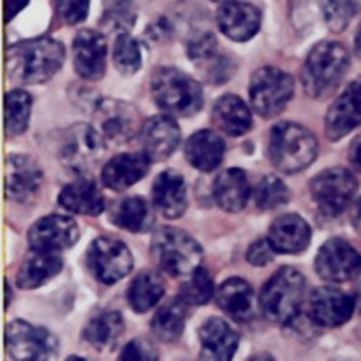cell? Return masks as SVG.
Returning <instances> with one entry per match:
<instances>
[{
  "label": "cell",
  "mask_w": 361,
  "mask_h": 361,
  "mask_svg": "<svg viewBox=\"0 0 361 361\" xmlns=\"http://www.w3.org/2000/svg\"><path fill=\"white\" fill-rule=\"evenodd\" d=\"M66 51L59 41L49 37L25 41L7 51V73L11 80L23 85H39L51 80L62 67Z\"/></svg>",
  "instance_id": "6da1fadb"
},
{
  "label": "cell",
  "mask_w": 361,
  "mask_h": 361,
  "mask_svg": "<svg viewBox=\"0 0 361 361\" xmlns=\"http://www.w3.org/2000/svg\"><path fill=\"white\" fill-rule=\"evenodd\" d=\"M305 300V277L296 268L284 267L264 284L259 307L264 319L274 324H291Z\"/></svg>",
  "instance_id": "7a4b0ae2"
},
{
  "label": "cell",
  "mask_w": 361,
  "mask_h": 361,
  "mask_svg": "<svg viewBox=\"0 0 361 361\" xmlns=\"http://www.w3.org/2000/svg\"><path fill=\"white\" fill-rule=\"evenodd\" d=\"M349 69V53L335 41H323L310 49L302 71L307 95L321 99L330 95Z\"/></svg>",
  "instance_id": "3957f363"
},
{
  "label": "cell",
  "mask_w": 361,
  "mask_h": 361,
  "mask_svg": "<svg viewBox=\"0 0 361 361\" xmlns=\"http://www.w3.org/2000/svg\"><path fill=\"white\" fill-rule=\"evenodd\" d=\"M317 155L316 136L303 126L282 122L271 129L268 157L282 173H298L309 168Z\"/></svg>",
  "instance_id": "277c9868"
},
{
  "label": "cell",
  "mask_w": 361,
  "mask_h": 361,
  "mask_svg": "<svg viewBox=\"0 0 361 361\" xmlns=\"http://www.w3.org/2000/svg\"><path fill=\"white\" fill-rule=\"evenodd\" d=\"M152 95L162 111L175 116L196 115L204 102L201 85L175 67L155 71L152 76Z\"/></svg>",
  "instance_id": "5b68a950"
},
{
  "label": "cell",
  "mask_w": 361,
  "mask_h": 361,
  "mask_svg": "<svg viewBox=\"0 0 361 361\" xmlns=\"http://www.w3.org/2000/svg\"><path fill=\"white\" fill-rule=\"evenodd\" d=\"M152 256L171 277H189L201 267L203 249L182 229L161 228L152 236Z\"/></svg>",
  "instance_id": "8992f818"
},
{
  "label": "cell",
  "mask_w": 361,
  "mask_h": 361,
  "mask_svg": "<svg viewBox=\"0 0 361 361\" xmlns=\"http://www.w3.org/2000/svg\"><path fill=\"white\" fill-rule=\"evenodd\" d=\"M106 145L95 127L76 123L63 133L59 145V159L69 171L87 175L102 161Z\"/></svg>",
  "instance_id": "52a82bcc"
},
{
  "label": "cell",
  "mask_w": 361,
  "mask_h": 361,
  "mask_svg": "<svg viewBox=\"0 0 361 361\" xmlns=\"http://www.w3.org/2000/svg\"><path fill=\"white\" fill-rule=\"evenodd\" d=\"M295 94V80L291 74L277 67H261L250 78L249 95L252 108L263 118L281 115Z\"/></svg>",
  "instance_id": "ba28073f"
},
{
  "label": "cell",
  "mask_w": 361,
  "mask_h": 361,
  "mask_svg": "<svg viewBox=\"0 0 361 361\" xmlns=\"http://www.w3.org/2000/svg\"><path fill=\"white\" fill-rule=\"evenodd\" d=\"M358 190V182L351 171L344 168H330L321 171L310 182V196L328 217H337L351 204Z\"/></svg>",
  "instance_id": "9c48e42d"
},
{
  "label": "cell",
  "mask_w": 361,
  "mask_h": 361,
  "mask_svg": "<svg viewBox=\"0 0 361 361\" xmlns=\"http://www.w3.org/2000/svg\"><path fill=\"white\" fill-rule=\"evenodd\" d=\"M94 127L108 145H126L141 133V118L133 104L120 99H102L94 113Z\"/></svg>",
  "instance_id": "30bf717a"
},
{
  "label": "cell",
  "mask_w": 361,
  "mask_h": 361,
  "mask_svg": "<svg viewBox=\"0 0 361 361\" xmlns=\"http://www.w3.org/2000/svg\"><path fill=\"white\" fill-rule=\"evenodd\" d=\"M87 263L99 282L111 286L130 274L134 261L126 243L101 236L88 247Z\"/></svg>",
  "instance_id": "8fae6325"
},
{
  "label": "cell",
  "mask_w": 361,
  "mask_h": 361,
  "mask_svg": "<svg viewBox=\"0 0 361 361\" xmlns=\"http://www.w3.org/2000/svg\"><path fill=\"white\" fill-rule=\"evenodd\" d=\"M6 349L14 360H51L59 353V341L46 328L13 321L6 328Z\"/></svg>",
  "instance_id": "7c38bea8"
},
{
  "label": "cell",
  "mask_w": 361,
  "mask_h": 361,
  "mask_svg": "<svg viewBox=\"0 0 361 361\" xmlns=\"http://www.w3.org/2000/svg\"><path fill=\"white\" fill-rule=\"evenodd\" d=\"M316 271L335 284L355 281L361 275V254L345 240H328L316 256Z\"/></svg>",
  "instance_id": "4fadbf2b"
},
{
  "label": "cell",
  "mask_w": 361,
  "mask_h": 361,
  "mask_svg": "<svg viewBox=\"0 0 361 361\" xmlns=\"http://www.w3.org/2000/svg\"><path fill=\"white\" fill-rule=\"evenodd\" d=\"M80 240L78 224L63 215H48L35 222L28 231V243L37 252L59 254Z\"/></svg>",
  "instance_id": "5bb4252c"
},
{
  "label": "cell",
  "mask_w": 361,
  "mask_h": 361,
  "mask_svg": "<svg viewBox=\"0 0 361 361\" xmlns=\"http://www.w3.org/2000/svg\"><path fill=\"white\" fill-rule=\"evenodd\" d=\"M356 309V300L337 288H317L309 298V317L323 328L348 323Z\"/></svg>",
  "instance_id": "9a60e30c"
},
{
  "label": "cell",
  "mask_w": 361,
  "mask_h": 361,
  "mask_svg": "<svg viewBox=\"0 0 361 361\" xmlns=\"http://www.w3.org/2000/svg\"><path fill=\"white\" fill-rule=\"evenodd\" d=\"M180 140V127L171 116H152L141 127V148L152 162H162L171 157L178 148Z\"/></svg>",
  "instance_id": "2e32d148"
},
{
  "label": "cell",
  "mask_w": 361,
  "mask_h": 361,
  "mask_svg": "<svg viewBox=\"0 0 361 361\" xmlns=\"http://www.w3.org/2000/svg\"><path fill=\"white\" fill-rule=\"evenodd\" d=\"M108 44L104 35L95 30H81L73 42V63L83 80L97 81L106 73Z\"/></svg>",
  "instance_id": "e0dca14e"
},
{
  "label": "cell",
  "mask_w": 361,
  "mask_h": 361,
  "mask_svg": "<svg viewBox=\"0 0 361 361\" xmlns=\"http://www.w3.org/2000/svg\"><path fill=\"white\" fill-rule=\"evenodd\" d=\"M361 126V80L353 81L335 99L326 115V134L338 141Z\"/></svg>",
  "instance_id": "ac0fdd59"
},
{
  "label": "cell",
  "mask_w": 361,
  "mask_h": 361,
  "mask_svg": "<svg viewBox=\"0 0 361 361\" xmlns=\"http://www.w3.org/2000/svg\"><path fill=\"white\" fill-rule=\"evenodd\" d=\"M42 183V171L34 159L11 155L6 164V196L16 203H27L37 196Z\"/></svg>",
  "instance_id": "d6986e66"
},
{
  "label": "cell",
  "mask_w": 361,
  "mask_h": 361,
  "mask_svg": "<svg viewBox=\"0 0 361 361\" xmlns=\"http://www.w3.org/2000/svg\"><path fill=\"white\" fill-rule=\"evenodd\" d=\"M217 23L226 37L236 42H245L259 32L261 13L252 4L226 0L219 7Z\"/></svg>",
  "instance_id": "ffe728a7"
},
{
  "label": "cell",
  "mask_w": 361,
  "mask_h": 361,
  "mask_svg": "<svg viewBox=\"0 0 361 361\" xmlns=\"http://www.w3.org/2000/svg\"><path fill=\"white\" fill-rule=\"evenodd\" d=\"M268 240L279 254H300L309 247L312 229L305 219L296 214H286L275 219L268 231Z\"/></svg>",
  "instance_id": "44dd1931"
},
{
  "label": "cell",
  "mask_w": 361,
  "mask_h": 361,
  "mask_svg": "<svg viewBox=\"0 0 361 361\" xmlns=\"http://www.w3.org/2000/svg\"><path fill=\"white\" fill-rule=\"evenodd\" d=\"M150 159L141 152V154H120L106 162L102 168L101 178L108 189L126 190L143 180L150 169Z\"/></svg>",
  "instance_id": "7402d4cb"
},
{
  "label": "cell",
  "mask_w": 361,
  "mask_h": 361,
  "mask_svg": "<svg viewBox=\"0 0 361 361\" xmlns=\"http://www.w3.org/2000/svg\"><path fill=\"white\" fill-rule=\"evenodd\" d=\"M154 207L166 219H178L187 210L185 180L175 169H166L154 182Z\"/></svg>",
  "instance_id": "603a6c76"
},
{
  "label": "cell",
  "mask_w": 361,
  "mask_h": 361,
  "mask_svg": "<svg viewBox=\"0 0 361 361\" xmlns=\"http://www.w3.org/2000/svg\"><path fill=\"white\" fill-rule=\"evenodd\" d=\"M185 159L192 168L200 171H214L222 164L226 155V145L214 130H197L185 141Z\"/></svg>",
  "instance_id": "cb8c5ba5"
},
{
  "label": "cell",
  "mask_w": 361,
  "mask_h": 361,
  "mask_svg": "<svg viewBox=\"0 0 361 361\" xmlns=\"http://www.w3.org/2000/svg\"><path fill=\"white\" fill-rule=\"evenodd\" d=\"M201 358L231 360L238 349V335L221 317H212L200 328Z\"/></svg>",
  "instance_id": "d4e9b609"
},
{
  "label": "cell",
  "mask_w": 361,
  "mask_h": 361,
  "mask_svg": "<svg viewBox=\"0 0 361 361\" xmlns=\"http://www.w3.org/2000/svg\"><path fill=\"white\" fill-rule=\"evenodd\" d=\"M59 204L67 212L78 215H95L104 212V196L88 178H78L67 183L59 196Z\"/></svg>",
  "instance_id": "484cf974"
},
{
  "label": "cell",
  "mask_w": 361,
  "mask_h": 361,
  "mask_svg": "<svg viewBox=\"0 0 361 361\" xmlns=\"http://www.w3.org/2000/svg\"><path fill=\"white\" fill-rule=\"evenodd\" d=\"M215 203L229 214H238L247 207L250 197V183L245 171L238 168L226 169L214 183Z\"/></svg>",
  "instance_id": "4316f807"
},
{
  "label": "cell",
  "mask_w": 361,
  "mask_h": 361,
  "mask_svg": "<svg viewBox=\"0 0 361 361\" xmlns=\"http://www.w3.org/2000/svg\"><path fill=\"white\" fill-rule=\"evenodd\" d=\"M215 302L229 317L236 321H247L254 314V289L243 279H228L219 286Z\"/></svg>",
  "instance_id": "83f0119b"
},
{
  "label": "cell",
  "mask_w": 361,
  "mask_h": 361,
  "mask_svg": "<svg viewBox=\"0 0 361 361\" xmlns=\"http://www.w3.org/2000/svg\"><path fill=\"white\" fill-rule=\"evenodd\" d=\"M214 122L224 134L233 137L243 136L252 127L250 109L238 95H222L214 106Z\"/></svg>",
  "instance_id": "f1b7e54d"
},
{
  "label": "cell",
  "mask_w": 361,
  "mask_h": 361,
  "mask_svg": "<svg viewBox=\"0 0 361 361\" xmlns=\"http://www.w3.org/2000/svg\"><path fill=\"white\" fill-rule=\"evenodd\" d=\"M63 261L59 254L37 252L32 250L30 256L25 257L18 271V286L21 289H37L51 281L62 271Z\"/></svg>",
  "instance_id": "f546056e"
},
{
  "label": "cell",
  "mask_w": 361,
  "mask_h": 361,
  "mask_svg": "<svg viewBox=\"0 0 361 361\" xmlns=\"http://www.w3.org/2000/svg\"><path fill=\"white\" fill-rule=\"evenodd\" d=\"M189 307L190 305L182 296H176V298H171L166 303H162L155 310V316L150 323L155 337L162 342L176 341L182 335L183 328H185Z\"/></svg>",
  "instance_id": "4dcf8cb0"
},
{
  "label": "cell",
  "mask_w": 361,
  "mask_h": 361,
  "mask_svg": "<svg viewBox=\"0 0 361 361\" xmlns=\"http://www.w3.org/2000/svg\"><path fill=\"white\" fill-rule=\"evenodd\" d=\"M109 219L115 226L130 233H145L154 224L152 208L143 197H123L113 204Z\"/></svg>",
  "instance_id": "1f68e13d"
},
{
  "label": "cell",
  "mask_w": 361,
  "mask_h": 361,
  "mask_svg": "<svg viewBox=\"0 0 361 361\" xmlns=\"http://www.w3.org/2000/svg\"><path fill=\"white\" fill-rule=\"evenodd\" d=\"M164 296V281L152 270L141 271L127 289V300L134 312L145 314L154 309Z\"/></svg>",
  "instance_id": "d6a6232c"
},
{
  "label": "cell",
  "mask_w": 361,
  "mask_h": 361,
  "mask_svg": "<svg viewBox=\"0 0 361 361\" xmlns=\"http://www.w3.org/2000/svg\"><path fill=\"white\" fill-rule=\"evenodd\" d=\"M123 317L120 312H101L99 316L92 317L83 330V337L88 344L97 351L113 348L123 334Z\"/></svg>",
  "instance_id": "836d02e7"
},
{
  "label": "cell",
  "mask_w": 361,
  "mask_h": 361,
  "mask_svg": "<svg viewBox=\"0 0 361 361\" xmlns=\"http://www.w3.org/2000/svg\"><path fill=\"white\" fill-rule=\"evenodd\" d=\"M32 97L25 90H11L6 94V133L20 136L30 122Z\"/></svg>",
  "instance_id": "e575fe53"
},
{
  "label": "cell",
  "mask_w": 361,
  "mask_h": 361,
  "mask_svg": "<svg viewBox=\"0 0 361 361\" xmlns=\"http://www.w3.org/2000/svg\"><path fill=\"white\" fill-rule=\"evenodd\" d=\"M141 49L136 39L127 32H120L113 42V63L123 76L137 73L141 67Z\"/></svg>",
  "instance_id": "d590c367"
},
{
  "label": "cell",
  "mask_w": 361,
  "mask_h": 361,
  "mask_svg": "<svg viewBox=\"0 0 361 361\" xmlns=\"http://www.w3.org/2000/svg\"><path fill=\"white\" fill-rule=\"evenodd\" d=\"M254 203L259 210H275L289 201V190L277 176H263L254 187Z\"/></svg>",
  "instance_id": "8d00e7d4"
},
{
  "label": "cell",
  "mask_w": 361,
  "mask_h": 361,
  "mask_svg": "<svg viewBox=\"0 0 361 361\" xmlns=\"http://www.w3.org/2000/svg\"><path fill=\"white\" fill-rule=\"evenodd\" d=\"M215 295L214 279L208 274L207 268L200 267L189 275L183 286L180 288V296L189 305H207Z\"/></svg>",
  "instance_id": "74e56055"
},
{
  "label": "cell",
  "mask_w": 361,
  "mask_h": 361,
  "mask_svg": "<svg viewBox=\"0 0 361 361\" xmlns=\"http://www.w3.org/2000/svg\"><path fill=\"white\" fill-rule=\"evenodd\" d=\"M356 13L355 0H323V18L331 32H342Z\"/></svg>",
  "instance_id": "f35d334b"
},
{
  "label": "cell",
  "mask_w": 361,
  "mask_h": 361,
  "mask_svg": "<svg viewBox=\"0 0 361 361\" xmlns=\"http://www.w3.org/2000/svg\"><path fill=\"white\" fill-rule=\"evenodd\" d=\"M187 53H189V59L196 63H207L208 60L217 55V39L210 32L197 34L187 44Z\"/></svg>",
  "instance_id": "ab89813d"
},
{
  "label": "cell",
  "mask_w": 361,
  "mask_h": 361,
  "mask_svg": "<svg viewBox=\"0 0 361 361\" xmlns=\"http://www.w3.org/2000/svg\"><path fill=\"white\" fill-rule=\"evenodd\" d=\"M60 18L69 25H78L87 20L90 0H55Z\"/></svg>",
  "instance_id": "60d3db41"
},
{
  "label": "cell",
  "mask_w": 361,
  "mask_h": 361,
  "mask_svg": "<svg viewBox=\"0 0 361 361\" xmlns=\"http://www.w3.org/2000/svg\"><path fill=\"white\" fill-rule=\"evenodd\" d=\"M134 21V13L133 7L127 0H120V2L113 4L108 9L104 16V23L109 25L111 28H116V30L127 32V28L133 25Z\"/></svg>",
  "instance_id": "b9f144b4"
},
{
  "label": "cell",
  "mask_w": 361,
  "mask_h": 361,
  "mask_svg": "<svg viewBox=\"0 0 361 361\" xmlns=\"http://www.w3.org/2000/svg\"><path fill=\"white\" fill-rule=\"evenodd\" d=\"M159 353L155 349V345L152 344L148 338H134L130 341L126 348L122 349L120 353V360H130V361H136V360H145V361H150V360H157Z\"/></svg>",
  "instance_id": "7bdbcfd3"
},
{
  "label": "cell",
  "mask_w": 361,
  "mask_h": 361,
  "mask_svg": "<svg viewBox=\"0 0 361 361\" xmlns=\"http://www.w3.org/2000/svg\"><path fill=\"white\" fill-rule=\"evenodd\" d=\"M275 249L270 243V240H257L256 243L249 247L247 250V261L254 267H267L268 263L274 261Z\"/></svg>",
  "instance_id": "ee69618b"
},
{
  "label": "cell",
  "mask_w": 361,
  "mask_h": 361,
  "mask_svg": "<svg viewBox=\"0 0 361 361\" xmlns=\"http://www.w3.org/2000/svg\"><path fill=\"white\" fill-rule=\"evenodd\" d=\"M30 0H6V21L9 23Z\"/></svg>",
  "instance_id": "f6af8a7d"
},
{
  "label": "cell",
  "mask_w": 361,
  "mask_h": 361,
  "mask_svg": "<svg viewBox=\"0 0 361 361\" xmlns=\"http://www.w3.org/2000/svg\"><path fill=\"white\" fill-rule=\"evenodd\" d=\"M349 161H351V164L358 171H361V134L351 143V148H349Z\"/></svg>",
  "instance_id": "bcb514c9"
},
{
  "label": "cell",
  "mask_w": 361,
  "mask_h": 361,
  "mask_svg": "<svg viewBox=\"0 0 361 361\" xmlns=\"http://www.w3.org/2000/svg\"><path fill=\"white\" fill-rule=\"evenodd\" d=\"M353 224H355L356 231L361 235V200L356 203V207H355V214H353Z\"/></svg>",
  "instance_id": "7dc6e473"
},
{
  "label": "cell",
  "mask_w": 361,
  "mask_h": 361,
  "mask_svg": "<svg viewBox=\"0 0 361 361\" xmlns=\"http://www.w3.org/2000/svg\"><path fill=\"white\" fill-rule=\"evenodd\" d=\"M355 49H356V55L361 59V28L358 30V34H356V39H355Z\"/></svg>",
  "instance_id": "c3c4849f"
},
{
  "label": "cell",
  "mask_w": 361,
  "mask_h": 361,
  "mask_svg": "<svg viewBox=\"0 0 361 361\" xmlns=\"http://www.w3.org/2000/svg\"><path fill=\"white\" fill-rule=\"evenodd\" d=\"M9 303H11V288L6 282V307H9Z\"/></svg>",
  "instance_id": "681fc988"
},
{
  "label": "cell",
  "mask_w": 361,
  "mask_h": 361,
  "mask_svg": "<svg viewBox=\"0 0 361 361\" xmlns=\"http://www.w3.org/2000/svg\"><path fill=\"white\" fill-rule=\"evenodd\" d=\"M356 305H358V307H360V312H361V293H360L358 300H356Z\"/></svg>",
  "instance_id": "f907efd6"
},
{
  "label": "cell",
  "mask_w": 361,
  "mask_h": 361,
  "mask_svg": "<svg viewBox=\"0 0 361 361\" xmlns=\"http://www.w3.org/2000/svg\"><path fill=\"white\" fill-rule=\"evenodd\" d=\"M215 2H226V0H215Z\"/></svg>",
  "instance_id": "816d5d0a"
}]
</instances>
